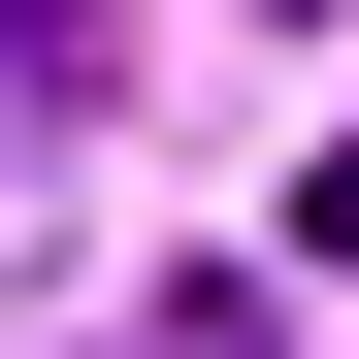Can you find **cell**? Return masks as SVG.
<instances>
[{
  "mask_svg": "<svg viewBox=\"0 0 359 359\" xmlns=\"http://www.w3.org/2000/svg\"><path fill=\"white\" fill-rule=\"evenodd\" d=\"M0 98H131V0H0Z\"/></svg>",
  "mask_w": 359,
  "mask_h": 359,
  "instance_id": "6da1fadb",
  "label": "cell"
},
{
  "mask_svg": "<svg viewBox=\"0 0 359 359\" xmlns=\"http://www.w3.org/2000/svg\"><path fill=\"white\" fill-rule=\"evenodd\" d=\"M294 229H327V262H359V131H327V196H294Z\"/></svg>",
  "mask_w": 359,
  "mask_h": 359,
  "instance_id": "7a4b0ae2",
  "label": "cell"
}]
</instances>
